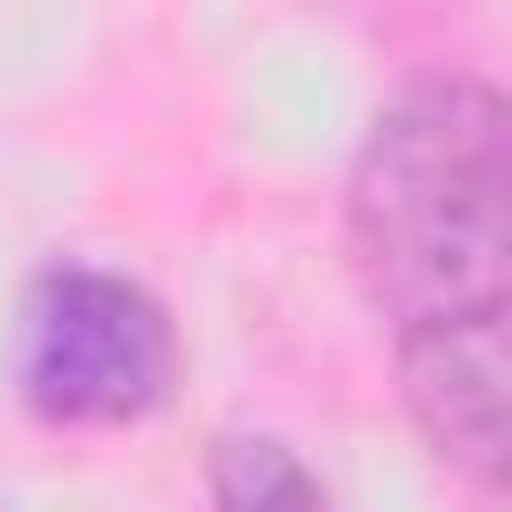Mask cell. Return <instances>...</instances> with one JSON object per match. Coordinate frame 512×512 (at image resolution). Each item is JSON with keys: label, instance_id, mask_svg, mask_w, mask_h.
<instances>
[{"label": "cell", "instance_id": "cell-1", "mask_svg": "<svg viewBox=\"0 0 512 512\" xmlns=\"http://www.w3.org/2000/svg\"><path fill=\"white\" fill-rule=\"evenodd\" d=\"M512 112L480 80H424L376 112L352 160V256L376 304L416 320L504 312Z\"/></svg>", "mask_w": 512, "mask_h": 512}, {"label": "cell", "instance_id": "cell-3", "mask_svg": "<svg viewBox=\"0 0 512 512\" xmlns=\"http://www.w3.org/2000/svg\"><path fill=\"white\" fill-rule=\"evenodd\" d=\"M504 312H464V320H416L400 328V392L432 456L480 488L504 472Z\"/></svg>", "mask_w": 512, "mask_h": 512}, {"label": "cell", "instance_id": "cell-2", "mask_svg": "<svg viewBox=\"0 0 512 512\" xmlns=\"http://www.w3.org/2000/svg\"><path fill=\"white\" fill-rule=\"evenodd\" d=\"M176 384L168 312L120 272H48L24 304V400L48 424H136Z\"/></svg>", "mask_w": 512, "mask_h": 512}, {"label": "cell", "instance_id": "cell-4", "mask_svg": "<svg viewBox=\"0 0 512 512\" xmlns=\"http://www.w3.org/2000/svg\"><path fill=\"white\" fill-rule=\"evenodd\" d=\"M216 512H328V496L288 440L240 432L216 448Z\"/></svg>", "mask_w": 512, "mask_h": 512}]
</instances>
